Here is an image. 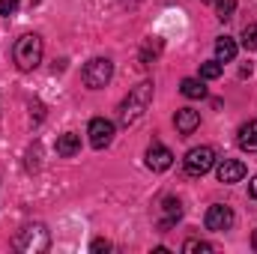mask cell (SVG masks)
<instances>
[{
	"label": "cell",
	"mask_w": 257,
	"mask_h": 254,
	"mask_svg": "<svg viewBox=\"0 0 257 254\" xmlns=\"http://www.w3.org/2000/svg\"><path fill=\"white\" fill-rule=\"evenodd\" d=\"M248 189H251V197H254V200H257V177H254V180H251V186H248Z\"/></svg>",
	"instance_id": "cell-23"
},
{
	"label": "cell",
	"mask_w": 257,
	"mask_h": 254,
	"mask_svg": "<svg viewBox=\"0 0 257 254\" xmlns=\"http://www.w3.org/2000/svg\"><path fill=\"white\" fill-rule=\"evenodd\" d=\"M254 248H257V230H254Z\"/></svg>",
	"instance_id": "cell-26"
},
{
	"label": "cell",
	"mask_w": 257,
	"mask_h": 254,
	"mask_svg": "<svg viewBox=\"0 0 257 254\" xmlns=\"http://www.w3.org/2000/svg\"><path fill=\"white\" fill-rule=\"evenodd\" d=\"M81 78H84V84H87L90 90H102V87L114 78V63H111L108 57H96V60H90V63L84 66Z\"/></svg>",
	"instance_id": "cell-4"
},
{
	"label": "cell",
	"mask_w": 257,
	"mask_h": 254,
	"mask_svg": "<svg viewBox=\"0 0 257 254\" xmlns=\"http://www.w3.org/2000/svg\"><path fill=\"white\" fill-rule=\"evenodd\" d=\"M87 135H90V144H93L96 150H105V147L114 141V135H117V126H114L111 120H105V117H96V120H90V129H87Z\"/></svg>",
	"instance_id": "cell-7"
},
{
	"label": "cell",
	"mask_w": 257,
	"mask_h": 254,
	"mask_svg": "<svg viewBox=\"0 0 257 254\" xmlns=\"http://www.w3.org/2000/svg\"><path fill=\"white\" fill-rule=\"evenodd\" d=\"M242 48L245 51H257V24H245V30H242Z\"/></svg>",
	"instance_id": "cell-17"
},
{
	"label": "cell",
	"mask_w": 257,
	"mask_h": 254,
	"mask_svg": "<svg viewBox=\"0 0 257 254\" xmlns=\"http://www.w3.org/2000/svg\"><path fill=\"white\" fill-rule=\"evenodd\" d=\"M159 51H162V42H159V39H156V42H150V45L144 48V54H141V60H144V66H150V57L156 60V54H159Z\"/></svg>",
	"instance_id": "cell-20"
},
{
	"label": "cell",
	"mask_w": 257,
	"mask_h": 254,
	"mask_svg": "<svg viewBox=\"0 0 257 254\" xmlns=\"http://www.w3.org/2000/svg\"><path fill=\"white\" fill-rule=\"evenodd\" d=\"M242 177H245V165H242V162H236V159H224V162L218 165V183L230 186V183H239Z\"/></svg>",
	"instance_id": "cell-9"
},
{
	"label": "cell",
	"mask_w": 257,
	"mask_h": 254,
	"mask_svg": "<svg viewBox=\"0 0 257 254\" xmlns=\"http://www.w3.org/2000/svg\"><path fill=\"white\" fill-rule=\"evenodd\" d=\"M78 150H81V138H78L75 132H66V135L57 138V153H60V156L69 159V156H75Z\"/></svg>",
	"instance_id": "cell-14"
},
{
	"label": "cell",
	"mask_w": 257,
	"mask_h": 254,
	"mask_svg": "<svg viewBox=\"0 0 257 254\" xmlns=\"http://www.w3.org/2000/svg\"><path fill=\"white\" fill-rule=\"evenodd\" d=\"M141 0H123V6H138Z\"/></svg>",
	"instance_id": "cell-24"
},
{
	"label": "cell",
	"mask_w": 257,
	"mask_h": 254,
	"mask_svg": "<svg viewBox=\"0 0 257 254\" xmlns=\"http://www.w3.org/2000/svg\"><path fill=\"white\" fill-rule=\"evenodd\" d=\"M200 3H215V0H200Z\"/></svg>",
	"instance_id": "cell-25"
},
{
	"label": "cell",
	"mask_w": 257,
	"mask_h": 254,
	"mask_svg": "<svg viewBox=\"0 0 257 254\" xmlns=\"http://www.w3.org/2000/svg\"><path fill=\"white\" fill-rule=\"evenodd\" d=\"M12 245H15L18 251H24V254H39V251H45V248L51 245V236H48L45 224H27V227L18 230V236H15Z\"/></svg>",
	"instance_id": "cell-3"
},
{
	"label": "cell",
	"mask_w": 257,
	"mask_h": 254,
	"mask_svg": "<svg viewBox=\"0 0 257 254\" xmlns=\"http://www.w3.org/2000/svg\"><path fill=\"white\" fill-rule=\"evenodd\" d=\"M236 57V42L230 39V36H221L218 42H215V60L218 63H230Z\"/></svg>",
	"instance_id": "cell-13"
},
{
	"label": "cell",
	"mask_w": 257,
	"mask_h": 254,
	"mask_svg": "<svg viewBox=\"0 0 257 254\" xmlns=\"http://www.w3.org/2000/svg\"><path fill=\"white\" fill-rule=\"evenodd\" d=\"M18 12V0H0V15H15Z\"/></svg>",
	"instance_id": "cell-21"
},
{
	"label": "cell",
	"mask_w": 257,
	"mask_h": 254,
	"mask_svg": "<svg viewBox=\"0 0 257 254\" xmlns=\"http://www.w3.org/2000/svg\"><path fill=\"white\" fill-rule=\"evenodd\" d=\"M162 209H165L162 227H171V224H174V221H180V215H183V203H180L177 197H165V200H162Z\"/></svg>",
	"instance_id": "cell-12"
},
{
	"label": "cell",
	"mask_w": 257,
	"mask_h": 254,
	"mask_svg": "<svg viewBox=\"0 0 257 254\" xmlns=\"http://www.w3.org/2000/svg\"><path fill=\"white\" fill-rule=\"evenodd\" d=\"M239 147L245 150V153H257V120H248L245 126L239 129Z\"/></svg>",
	"instance_id": "cell-11"
},
{
	"label": "cell",
	"mask_w": 257,
	"mask_h": 254,
	"mask_svg": "<svg viewBox=\"0 0 257 254\" xmlns=\"http://www.w3.org/2000/svg\"><path fill=\"white\" fill-rule=\"evenodd\" d=\"M183 165H186V174H192V177H203V174L212 171V165H215V153H212L209 147H194V150L186 153Z\"/></svg>",
	"instance_id": "cell-5"
},
{
	"label": "cell",
	"mask_w": 257,
	"mask_h": 254,
	"mask_svg": "<svg viewBox=\"0 0 257 254\" xmlns=\"http://www.w3.org/2000/svg\"><path fill=\"white\" fill-rule=\"evenodd\" d=\"M206 227H209L212 233L230 230V227H233V209H230L227 203H212V206L206 209Z\"/></svg>",
	"instance_id": "cell-6"
},
{
	"label": "cell",
	"mask_w": 257,
	"mask_h": 254,
	"mask_svg": "<svg viewBox=\"0 0 257 254\" xmlns=\"http://www.w3.org/2000/svg\"><path fill=\"white\" fill-rule=\"evenodd\" d=\"M90 251L102 254V251H111V242L108 239H93V245H90Z\"/></svg>",
	"instance_id": "cell-22"
},
{
	"label": "cell",
	"mask_w": 257,
	"mask_h": 254,
	"mask_svg": "<svg viewBox=\"0 0 257 254\" xmlns=\"http://www.w3.org/2000/svg\"><path fill=\"white\" fill-rule=\"evenodd\" d=\"M150 102H153V81H141L138 87L128 90V96L120 102V114H117L120 123H123V126H135V123L147 114Z\"/></svg>",
	"instance_id": "cell-1"
},
{
	"label": "cell",
	"mask_w": 257,
	"mask_h": 254,
	"mask_svg": "<svg viewBox=\"0 0 257 254\" xmlns=\"http://www.w3.org/2000/svg\"><path fill=\"white\" fill-rule=\"evenodd\" d=\"M12 57H15V66H18L21 72L36 69V66L42 63V39H39L36 33H24V36L15 42Z\"/></svg>",
	"instance_id": "cell-2"
},
{
	"label": "cell",
	"mask_w": 257,
	"mask_h": 254,
	"mask_svg": "<svg viewBox=\"0 0 257 254\" xmlns=\"http://www.w3.org/2000/svg\"><path fill=\"white\" fill-rule=\"evenodd\" d=\"M236 12V0H215V15L218 21H230Z\"/></svg>",
	"instance_id": "cell-16"
},
{
	"label": "cell",
	"mask_w": 257,
	"mask_h": 254,
	"mask_svg": "<svg viewBox=\"0 0 257 254\" xmlns=\"http://www.w3.org/2000/svg\"><path fill=\"white\" fill-rule=\"evenodd\" d=\"M171 165H174V153H171L165 144H153V147L147 150V168H150V171H159V174H162V171H168Z\"/></svg>",
	"instance_id": "cell-8"
},
{
	"label": "cell",
	"mask_w": 257,
	"mask_h": 254,
	"mask_svg": "<svg viewBox=\"0 0 257 254\" xmlns=\"http://www.w3.org/2000/svg\"><path fill=\"white\" fill-rule=\"evenodd\" d=\"M183 251L186 254H194V251L209 254V251H215V245H209V242H203V239H189V242L183 245Z\"/></svg>",
	"instance_id": "cell-19"
},
{
	"label": "cell",
	"mask_w": 257,
	"mask_h": 254,
	"mask_svg": "<svg viewBox=\"0 0 257 254\" xmlns=\"http://www.w3.org/2000/svg\"><path fill=\"white\" fill-rule=\"evenodd\" d=\"M174 123H177V132L180 135H192L194 129L200 126V114L194 108H180L177 117H174Z\"/></svg>",
	"instance_id": "cell-10"
},
{
	"label": "cell",
	"mask_w": 257,
	"mask_h": 254,
	"mask_svg": "<svg viewBox=\"0 0 257 254\" xmlns=\"http://www.w3.org/2000/svg\"><path fill=\"white\" fill-rule=\"evenodd\" d=\"M200 78H203V81H215V78H221V63H218V60L203 63L200 66Z\"/></svg>",
	"instance_id": "cell-18"
},
{
	"label": "cell",
	"mask_w": 257,
	"mask_h": 254,
	"mask_svg": "<svg viewBox=\"0 0 257 254\" xmlns=\"http://www.w3.org/2000/svg\"><path fill=\"white\" fill-rule=\"evenodd\" d=\"M180 93H183L186 99H203V96H206V87H203V81H197V78H186V81L180 84Z\"/></svg>",
	"instance_id": "cell-15"
}]
</instances>
